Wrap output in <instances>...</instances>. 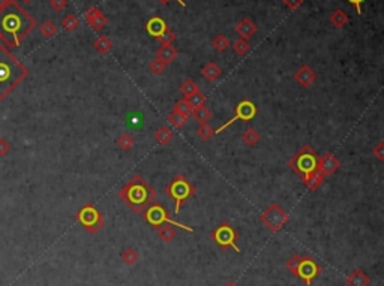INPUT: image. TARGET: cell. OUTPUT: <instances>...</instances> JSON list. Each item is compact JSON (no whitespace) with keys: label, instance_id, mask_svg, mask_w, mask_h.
<instances>
[{"label":"cell","instance_id":"1","mask_svg":"<svg viewBox=\"0 0 384 286\" xmlns=\"http://www.w3.org/2000/svg\"><path fill=\"white\" fill-rule=\"evenodd\" d=\"M35 21L15 3H8L0 11V36L9 44L17 45L32 30Z\"/></svg>","mask_w":384,"mask_h":286},{"label":"cell","instance_id":"2","mask_svg":"<svg viewBox=\"0 0 384 286\" xmlns=\"http://www.w3.org/2000/svg\"><path fill=\"white\" fill-rule=\"evenodd\" d=\"M117 196L134 213L141 214L156 198V190L144 180L143 175L135 174L128 183L117 192Z\"/></svg>","mask_w":384,"mask_h":286},{"label":"cell","instance_id":"3","mask_svg":"<svg viewBox=\"0 0 384 286\" xmlns=\"http://www.w3.org/2000/svg\"><path fill=\"white\" fill-rule=\"evenodd\" d=\"M27 70L5 48H0V99L5 98L24 77Z\"/></svg>","mask_w":384,"mask_h":286},{"label":"cell","instance_id":"4","mask_svg":"<svg viewBox=\"0 0 384 286\" xmlns=\"http://www.w3.org/2000/svg\"><path fill=\"white\" fill-rule=\"evenodd\" d=\"M318 153L308 144H305L290 161H288V168L291 171L296 172L299 177H302V181H305L312 172L318 168Z\"/></svg>","mask_w":384,"mask_h":286},{"label":"cell","instance_id":"5","mask_svg":"<svg viewBox=\"0 0 384 286\" xmlns=\"http://www.w3.org/2000/svg\"><path fill=\"white\" fill-rule=\"evenodd\" d=\"M165 195L173 198L174 199V204H176V208H174V213L179 214L180 213V208L182 205L192 198L197 192L195 186L192 184L191 181L183 175V174H177L173 180H170V183L165 186L164 189Z\"/></svg>","mask_w":384,"mask_h":286},{"label":"cell","instance_id":"6","mask_svg":"<svg viewBox=\"0 0 384 286\" xmlns=\"http://www.w3.org/2000/svg\"><path fill=\"white\" fill-rule=\"evenodd\" d=\"M143 214H144V216H143L144 221H146L149 225H152L153 228H158V227H162L164 224H167V225H171V227H174V228L183 229V231H186V232H189V234H194V232H195V229L192 228V227H188V225H185V224H180V222L173 221V219L170 218L167 208H165L161 202L150 204V205L143 211Z\"/></svg>","mask_w":384,"mask_h":286},{"label":"cell","instance_id":"7","mask_svg":"<svg viewBox=\"0 0 384 286\" xmlns=\"http://www.w3.org/2000/svg\"><path fill=\"white\" fill-rule=\"evenodd\" d=\"M75 218L81 224V227L86 229L89 234H92V235L98 234L101 229L104 228V225H105L104 214L93 204H86L83 208L78 210Z\"/></svg>","mask_w":384,"mask_h":286},{"label":"cell","instance_id":"8","mask_svg":"<svg viewBox=\"0 0 384 286\" xmlns=\"http://www.w3.org/2000/svg\"><path fill=\"white\" fill-rule=\"evenodd\" d=\"M239 238L237 231L233 228L228 222L219 224L216 228L212 231V240L221 247V249H233L236 253H240L239 246L236 244Z\"/></svg>","mask_w":384,"mask_h":286},{"label":"cell","instance_id":"9","mask_svg":"<svg viewBox=\"0 0 384 286\" xmlns=\"http://www.w3.org/2000/svg\"><path fill=\"white\" fill-rule=\"evenodd\" d=\"M288 219H290L288 213L284 211L282 207H279L278 204H270L260 216L261 224H264L272 232H278L288 222Z\"/></svg>","mask_w":384,"mask_h":286},{"label":"cell","instance_id":"10","mask_svg":"<svg viewBox=\"0 0 384 286\" xmlns=\"http://www.w3.org/2000/svg\"><path fill=\"white\" fill-rule=\"evenodd\" d=\"M258 113V108H257V105L252 102V101H248V99H243L236 108H234V115L228 120V121H225L221 127H218V129H215V135H218V133H221V132H224L228 126H231V124H234L236 121H239V120H242L243 123H249L254 117Z\"/></svg>","mask_w":384,"mask_h":286},{"label":"cell","instance_id":"11","mask_svg":"<svg viewBox=\"0 0 384 286\" xmlns=\"http://www.w3.org/2000/svg\"><path fill=\"white\" fill-rule=\"evenodd\" d=\"M321 274V267L311 258V256H302V261L299 264V268L296 271V276L305 282V285L309 286L317 276Z\"/></svg>","mask_w":384,"mask_h":286},{"label":"cell","instance_id":"12","mask_svg":"<svg viewBox=\"0 0 384 286\" xmlns=\"http://www.w3.org/2000/svg\"><path fill=\"white\" fill-rule=\"evenodd\" d=\"M318 168H320L321 172L326 177H329V175H333L335 172L341 168V162H339V159L333 153L327 152V153H324V156H320V159H318Z\"/></svg>","mask_w":384,"mask_h":286},{"label":"cell","instance_id":"13","mask_svg":"<svg viewBox=\"0 0 384 286\" xmlns=\"http://www.w3.org/2000/svg\"><path fill=\"white\" fill-rule=\"evenodd\" d=\"M294 80L296 83L303 87V89H308L312 86V83L317 80V74L314 72L312 67H309L308 64H303L297 69V72L294 74Z\"/></svg>","mask_w":384,"mask_h":286},{"label":"cell","instance_id":"14","mask_svg":"<svg viewBox=\"0 0 384 286\" xmlns=\"http://www.w3.org/2000/svg\"><path fill=\"white\" fill-rule=\"evenodd\" d=\"M345 283H347V286H369L371 285V279L368 277V274L363 270L356 268L347 276Z\"/></svg>","mask_w":384,"mask_h":286},{"label":"cell","instance_id":"15","mask_svg":"<svg viewBox=\"0 0 384 286\" xmlns=\"http://www.w3.org/2000/svg\"><path fill=\"white\" fill-rule=\"evenodd\" d=\"M167 29H168V27H167L165 21H164L161 17H153V18H150V20L147 21V24H146L147 33L152 35V36L156 38V39H158Z\"/></svg>","mask_w":384,"mask_h":286},{"label":"cell","instance_id":"16","mask_svg":"<svg viewBox=\"0 0 384 286\" xmlns=\"http://www.w3.org/2000/svg\"><path fill=\"white\" fill-rule=\"evenodd\" d=\"M257 24L249 20V18H243L237 26H236V33L242 38V39H249L255 35Z\"/></svg>","mask_w":384,"mask_h":286},{"label":"cell","instance_id":"17","mask_svg":"<svg viewBox=\"0 0 384 286\" xmlns=\"http://www.w3.org/2000/svg\"><path fill=\"white\" fill-rule=\"evenodd\" d=\"M324 178H326V175L321 172L320 168H317L315 171L312 172L305 181H303V184L311 190V192H314V190H317L318 187H320L321 184L324 183Z\"/></svg>","mask_w":384,"mask_h":286},{"label":"cell","instance_id":"18","mask_svg":"<svg viewBox=\"0 0 384 286\" xmlns=\"http://www.w3.org/2000/svg\"><path fill=\"white\" fill-rule=\"evenodd\" d=\"M201 74H203V77L207 80V81H210V83H213V81H216L221 75H222V69L216 64V63H207L203 69H201Z\"/></svg>","mask_w":384,"mask_h":286},{"label":"cell","instance_id":"19","mask_svg":"<svg viewBox=\"0 0 384 286\" xmlns=\"http://www.w3.org/2000/svg\"><path fill=\"white\" fill-rule=\"evenodd\" d=\"M155 139H156L161 146H168V144L174 139V132H173L168 126H161V127L155 132Z\"/></svg>","mask_w":384,"mask_h":286},{"label":"cell","instance_id":"20","mask_svg":"<svg viewBox=\"0 0 384 286\" xmlns=\"http://www.w3.org/2000/svg\"><path fill=\"white\" fill-rule=\"evenodd\" d=\"M177 57V50L173 45H162L158 53H156V58H159L161 61H164L165 64L171 63L174 58Z\"/></svg>","mask_w":384,"mask_h":286},{"label":"cell","instance_id":"21","mask_svg":"<svg viewBox=\"0 0 384 286\" xmlns=\"http://www.w3.org/2000/svg\"><path fill=\"white\" fill-rule=\"evenodd\" d=\"M155 229H156L158 237H159L164 243H171V241L177 237V231L174 229V227H171V225L158 227V228Z\"/></svg>","mask_w":384,"mask_h":286},{"label":"cell","instance_id":"22","mask_svg":"<svg viewBox=\"0 0 384 286\" xmlns=\"http://www.w3.org/2000/svg\"><path fill=\"white\" fill-rule=\"evenodd\" d=\"M191 114L192 117H194V120H195L198 124H206V123L212 118V111H210L206 105L198 107V108H194Z\"/></svg>","mask_w":384,"mask_h":286},{"label":"cell","instance_id":"23","mask_svg":"<svg viewBox=\"0 0 384 286\" xmlns=\"http://www.w3.org/2000/svg\"><path fill=\"white\" fill-rule=\"evenodd\" d=\"M188 120H189V117L185 114H182V113H179V111H176V110H173L170 114H168V121L176 127V129H182V127H185L186 126V123H188Z\"/></svg>","mask_w":384,"mask_h":286},{"label":"cell","instance_id":"24","mask_svg":"<svg viewBox=\"0 0 384 286\" xmlns=\"http://www.w3.org/2000/svg\"><path fill=\"white\" fill-rule=\"evenodd\" d=\"M93 47H95V50H96L98 53H101V54H107V53L111 50L113 42L110 41V38H108V36H99V38L93 42Z\"/></svg>","mask_w":384,"mask_h":286},{"label":"cell","instance_id":"25","mask_svg":"<svg viewBox=\"0 0 384 286\" xmlns=\"http://www.w3.org/2000/svg\"><path fill=\"white\" fill-rule=\"evenodd\" d=\"M330 23H332L336 29H341V27H344V26L348 23V17H347V14H345L344 11L338 9V11L332 12V15H330Z\"/></svg>","mask_w":384,"mask_h":286},{"label":"cell","instance_id":"26","mask_svg":"<svg viewBox=\"0 0 384 286\" xmlns=\"http://www.w3.org/2000/svg\"><path fill=\"white\" fill-rule=\"evenodd\" d=\"M242 141H243L246 146L254 147L255 144H258V141H260V133H258V130L254 129V127L246 129V130L243 132V135H242Z\"/></svg>","mask_w":384,"mask_h":286},{"label":"cell","instance_id":"27","mask_svg":"<svg viewBox=\"0 0 384 286\" xmlns=\"http://www.w3.org/2000/svg\"><path fill=\"white\" fill-rule=\"evenodd\" d=\"M180 92H182V95L185 96V99L186 98H189L191 95L194 93H197V92H200V87H198V84L191 80V78H188V80H185L183 81V84L180 86Z\"/></svg>","mask_w":384,"mask_h":286},{"label":"cell","instance_id":"28","mask_svg":"<svg viewBox=\"0 0 384 286\" xmlns=\"http://www.w3.org/2000/svg\"><path fill=\"white\" fill-rule=\"evenodd\" d=\"M120 258H122V261H123L126 265H134V264H137V262H138L140 255H138V252H137L135 249L128 247V249H125V250L120 253Z\"/></svg>","mask_w":384,"mask_h":286},{"label":"cell","instance_id":"29","mask_svg":"<svg viewBox=\"0 0 384 286\" xmlns=\"http://www.w3.org/2000/svg\"><path fill=\"white\" fill-rule=\"evenodd\" d=\"M89 24L92 26V29L93 30H96V32H99V30H102L105 26H107V18H105V15L99 11L90 21H89Z\"/></svg>","mask_w":384,"mask_h":286},{"label":"cell","instance_id":"30","mask_svg":"<svg viewBox=\"0 0 384 286\" xmlns=\"http://www.w3.org/2000/svg\"><path fill=\"white\" fill-rule=\"evenodd\" d=\"M186 101H188V104L191 105L192 110H194V108H198V107H203V105H206V101H207V98H206V95H204V93H201V92H197V93L191 95L189 98H186Z\"/></svg>","mask_w":384,"mask_h":286},{"label":"cell","instance_id":"31","mask_svg":"<svg viewBox=\"0 0 384 286\" xmlns=\"http://www.w3.org/2000/svg\"><path fill=\"white\" fill-rule=\"evenodd\" d=\"M212 47H213L216 51L222 53V51H225V50L230 47V41H228V38H227V36H224V35H218V36L212 41Z\"/></svg>","mask_w":384,"mask_h":286},{"label":"cell","instance_id":"32","mask_svg":"<svg viewBox=\"0 0 384 286\" xmlns=\"http://www.w3.org/2000/svg\"><path fill=\"white\" fill-rule=\"evenodd\" d=\"M249 48H251L249 42H248L246 39H242V38H239V39L233 44V50H234V53H236V54H239V56H245V54H248Z\"/></svg>","mask_w":384,"mask_h":286},{"label":"cell","instance_id":"33","mask_svg":"<svg viewBox=\"0 0 384 286\" xmlns=\"http://www.w3.org/2000/svg\"><path fill=\"white\" fill-rule=\"evenodd\" d=\"M135 144V139L129 135V133H123L117 138V146L123 150V152H129Z\"/></svg>","mask_w":384,"mask_h":286},{"label":"cell","instance_id":"34","mask_svg":"<svg viewBox=\"0 0 384 286\" xmlns=\"http://www.w3.org/2000/svg\"><path fill=\"white\" fill-rule=\"evenodd\" d=\"M197 135L203 139V141H209L213 135H215V129L212 126L206 124H200V127L197 129Z\"/></svg>","mask_w":384,"mask_h":286},{"label":"cell","instance_id":"35","mask_svg":"<svg viewBox=\"0 0 384 286\" xmlns=\"http://www.w3.org/2000/svg\"><path fill=\"white\" fill-rule=\"evenodd\" d=\"M300 261H302V255H293V256L285 262L287 270H290V271L296 276V271H297V268H299Z\"/></svg>","mask_w":384,"mask_h":286},{"label":"cell","instance_id":"36","mask_svg":"<svg viewBox=\"0 0 384 286\" xmlns=\"http://www.w3.org/2000/svg\"><path fill=\"white\" fill-rule=\"evenodd\" d=\"M62 24H63V27L68 30V32H72V30H75V29L80 26V21H78V18H77L75 15L69 14V15L65 18Z\"/></svg>","mask_w":384,"mask_h":286},{"label":"cell","instance_id":"37","mask_svg":"<svg viewBox=\"0 0 384 286\" xmlns=\"http://www.w3.org/2000/svg\"><path fill=\"white\" fill-rule=\"evenodd\" d=\"M165 67H167V64H165L164 61H161L159 58L152 60V61H150V64H149L150 72H153V74H156V75H161V74L165 70Z\"/></svg>","mask_w":384,"mask_h":286},{"label":"cell","instance_id":"38","mask_svg":"<svg viewBox=\"0 0 384 286\" xmlns=\"http://www.w3.org/2000/svg\"><path fill=\"white\" fill-rule=\"evenodd\" d=\"M174 110L176 111H179V113H182V114L188 115L192 113V107L188 104V101L186 99H180V101H177L176 102V105H174Z\"/></svg>","mask_w":384,"mask_h":286},{"label":"cell","instance_id":"39","mask_svg":"<svg viewBox=\"0 0 384 286\" xmlns=\"http://www.w3.org/2000/svg\"><path fill=\"white\" fill-rule=\"evenodd\" d=\"M158 41H161L162 45H171V44L176 41V35H174L170 29H167V30L158 38Z\"/></svg>","mask_w":384,"mask_h":286},{"label":"cell","instance_id":"40","mask_svg":"<svg viewBox=\"0 0 384 286\" xmlns=\"http://www.w3.org/2000/svg\"><path fill=\"white\" fill-rule=\"evenodd\" d=\"M41 33H42L44 36H47V38H51V36L56 33V26H54L51 21H47V23H44V24H42V27H41Z\"/></svg>","mask_w":384,"mask_h":286},{"label":"cell","instance_id":"41","mask_svg":"<svg viewBox=\"0 0 384 286\" xmlns=\"http://www.w3.org/2000/svg\"><path fill=\"white\" fill-rule=\"evenodd\" d=\"M374 156H377V159L380 162H384V142H378V146L372 150Z\"/></svg>","mask_w":384,"mask_h":286},{"label":"cell","instance_id":"42","mask_svg":"<svg viewBox=\"0 0 384 286\" xmlns=\"http://www.w3.org/2000/svg\"><path fill=\"white\" fill-rule=\"evenodd\" d=\"M11 150V144L6 141V139H2L0 138V156H6Z\"/></svg>","mask_w":384,"mask_h":286},{"label":"cell","instance_id":"43","mask_svg":"<svg viewBox=\"0 0 384 286\" xmlns=\"http://www.w3.org/2000/svg\"><path fill=\"white\" fill-rule=\"evenodd\" d=\"M66 0H51V8L56 9V11H62L66 8Z\"/></svg>","mask_w":384,"mask_h":286},{"label":"cell","instance_id":"44","mask_svg":"<svg viewBox=\"0 0 384 286\" xmlns=\"http://www.w3.org/2000/svg\"><path fill=\"white\" fill-rule=\"evenodd\" d=\"M303 0H284V3L290 8V9H297L302 5Z\"/></svg>","mask_w":384,"mask_h":286},{"label":"cell","instance_id":"45","mask_svg":"<svg viewBox=\"0 0 384 286\" xmlns=\"http://www.w3.org/2000/svg\"><path fill=\"white\" fill-rule=\"evenodd\" d=\"M351 5H354V8H356V11H357V14L359 15H362V3L365 2V0H348Z\"/></svg>","mask_w":384,"mask_h":286},{"label":"cell","instance_id":"46","mask_svg":"<svg viewBox=\"0 0 384 286\" xmlns=\"http://www.w3.org/2000/svg\"><path fill=\"white\" fill-rule=\"evenodd\" d=\"M99 12V9L98 8H90V9H87V12H86V18H87V21H90L96 14Z\"/></svg>","mask_w":384,"mask_h":286},{"label":"cell","instance_id":"47","mask_svg":"<svg viewBox=\"0 0 384 286\" xmlns=\"http://www.w3.org/2000/svg\"><path fill=\"white\" fill-rule=\"evenodd\" d=\"M159 2H161V3H168V0H159ZM177 2H179L182 6H185V2H182V0H177Z\"/></svg>","mask_w":384,"mask_h":286},{"label":"cell","instance_id":"48","mask_svg":"<svg viewBox=\"0 0 384 286\" xmlns=\"http://www.w3.org/2000/svg\"><path fill=\"white\" fill-rule=\"evenodd\" d=\"M224 286H237V283H236V282H233V280H230V282H227Z\"/></svg>","mask_w":384,"mask_h":286},{"label":"cell","instance_id":"49","mask_svg":"<svg viewBox=\"0 0 384 286\" xmlns=\"http://www.w3.org/2000/svg\"><path fill=\"white\" fill-rule=\"evenodd\" d=\"M6 2H8V0H0V5H3V6H5V5H8Z\"/></svg>","mask_w":384,"mask_h":286}]
</instances>
